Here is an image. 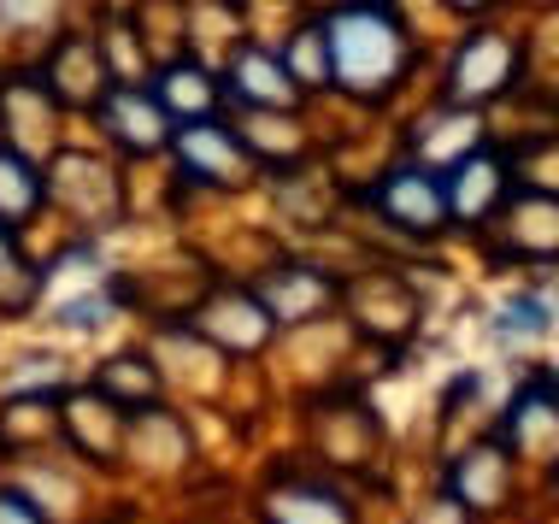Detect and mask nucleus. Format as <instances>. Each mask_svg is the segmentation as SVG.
Instances as JSON below:
<instances>
[{
	"instance_id": "423d86ee",
	"label": "nucleus",
	"mask_w": 559,
	"mask_h": 524,
	"mask_svg": "<svg viewBox=\"0 0 559 524\" xmlns=\"http://www.w3.org/2000/svg\"><path fill=\"white\" fill-rule=\"evenodd\" d=\"M271 524H347L336 496H319V489H277L265 501Z\"/></svg>"
},
{
	"instance_id": "1a4fd4ad",
	"label": "nucleus",
	"mask_w": 559,
	"mask_h": 524,
	"mask_svg": "<svg viewBox=\"0 0 559 524\" xmlns=\"http://www.w3.org/2000/svg\"><path fill=\"white\" fill-rule=\"evenodd\" d=\"M112 124H118V136H124L130 147H154L159 142V118L147 100H130V95H118L112 100Z\"/></svg>"
},
{
	"instance_id": "6e6552de",
	"label": "nucleus",
	"mask_w": 559,
	"mask_h": 524,
	"mask_svg": "<svg viewBox=\"0 0 559 524\" xmlns=\"http://www.w3.org/2000/svg\"><path fill=\"white\" fill-rule=\"evenodd\" d=\"M36 171L24 166V159H12V154H0V218H24L29 206H36Z\"/></svg>"
},
{
	"instance_id": "f8f14e48",
	"label": "nucleus",
	"mask_w": 559,
	"mask_h": 524,
	"mask_svg": "<svg viewBox=\"0 0 559 524\" xmlns=\"http://www.w3.org/2000/svg\"><path fill=\"white\" fill-rule=\"evenodd\" d=\"M165 100H171L177 112H206V100H213V88H206L194 71H171L165 78Z\"/></svg>"
},
{
	"instance_id": "0eeeda50",
	"label": "nucleus",
	"mask_w": 559,
	"mask_h": 524,
	"mask_svg": "<svg viewBox=\"0 0 559 524\" xmlns=\"http://www.w3.org/2000/svg\"><path fill=\"white\" fill-rule=\"evenodd\" d=\"M177 147H183V159H189L194 177H236V147L224 142V130L189 124L183 136H177Z\"/></svg>"
},
{
	"instance_id": "7ed1b4c3",
	"label": "nucleus",
	"mask_w": 559,
	"mask_h": 524,
	"mask_svg": "<svg viewBox=\"0 0 559 524\" xmlns=\"http://www.w3.org/2000/svg\"><path fill=\"white\" fill-rule=\"evenodd\" d=\"M512 71V48L501 36H477L472 48L460 53V66H453V100H483L495 95V88L507 83Z\"/></svg>"
},
{
	"instance_id": "ddd939ff",
	"label": "nucleus",
	"mask_w": 559,
	"mask_h": 524,
	"mask_svg": "<svg viewBox=\"0 0 559 524\" xmlns=\"http://www.w3.org/2000/svg\"><path fill=\"white\" fill-rule=\"evenodd\" d=\"M324 66H330V41L319 36V29H307V36L295 41V71H300V83H319Z\"/></svg>"
},
{
	"instance_id": "9d476101",
	"label": "nucleus",
	"mask_w": 559,
	"mask_h": 524,
	"mask_svg": "<svg viewBox=\"0 0 559 524\" xmlns=\"http://www.w3.org/2000/svg\"><path fill=\"white\" fill-rule=\"evenodd\" d=\"M312 301H324V283H312V277H283V283H271L265 289V307H271V319H300Z\"/></svg>"
},
{
	"instance_id": "39448f33",
	"label": "nucleus",
	"mask_w": 559,
	"mask_h": 524,
	"mask_svg": "<svg viewBox=\"0 0 559 524\" xmlns=\"http://www.w3.org/2000/svg\"><path fill=\"white\" fill-rule=\"evenodd\" d=\"M495 194H501V166H495V159H465L460 171H453V189H448V206L460 218H477L483 206L495 201Z\"/></svg>"
},
{
	"instance_id": "f257e3e1",
	"label": "nucleus",
	"mask_w": 559,
	"mask_h": 524,
	"mask_svg": "<svg viewBox=\"0 0 559 524\" xmlns=\"http://www.w3.org/2000/svg\"><path fill=\"white\" fill-rule=\"evenodd\" d=\"M324 41H330V66H336V78L354 83V88H383L401 71V59H406L395 19L377 12V7L342 12V19L330 24Z\"/></svg>"
},
{
	"instance_id": "9b49d317",
	"label": "nucleus",
	"mask_w": 559,
	"mask_h": 524,
	"mask_svg": "<svg viewBox=\"0 0 559 524\" xmlns=\"http://www.w3.org/2000/svg\"><path fill=\"white\" fill-rule=\"evenodd\" d=\"M548 331V301H512L507 312H501V336H542Z\"/></svg>"
},
{
	"instance_id": "20e7f679",
	"label": "nucleus",
	"mask_w": 559,
	"mask_h": 524,
	"mask_svg": "<svg viewBox=\"0 0 559 524\" xmlns=\"http://www.w3.org/2000/svg\"><path fill=\"white\" fill-rule=\"evenodd\" d=\"M248 100H265V107H289L295 100V83H289V71L277 66L271 53H241L236 59V78H230Z\"/></svg>"
},
{
	"instance_id": "4468645a",
	"label": "nucleus",
	"mask_w": 559,
	"mask_h": 524,
	"mask_svg": "<svg viewBox=\"0 0 559 524\" xmlns=\"http://www.w3.org/2000/svg\"><path fill=\"white\" fill-rule=\"evenodd\" d=\"M100 312H107V301H100V295H88V301H71L66 307V324H100Z\"/></svg>"
},
{
	"instance_id": "f03ea898",
	"label": "nucleus",
	"mask_w": 559,
	"mask_h": 524,
	"mask_svg": "<svg viewBox=\"0 0 559 524\" xmlns=\"http://www.w3.org/2000/svg\"><path fill=\"white\" fill-rule=\"evenodd\" d=\"M383 206L401 224H413V230H436V224L448 218V189L425 171H395L383 183Z\"/></svg>"
},
{
	"instance_id": "2eb2a0df",
	"label": "nucleus",
	"mask_w": 559,
	"mask_h": 524,
	"mask_svg": "<svg viewBox=\"0 0 559 524\" xmlns=\"http://www.w3.org/2000/svg\"><path fill=\"white\" fill-rule=\"evenodd\" d=\"M0 524H36V513H29L24 501H12V496H0Z\"/></svg>"
}]
</instances>
